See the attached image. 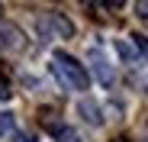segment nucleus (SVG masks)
I'll list each match as a JSON object with an SVG mask.
<instances>
[{"label": "nucleus", "mask_w": 148, "mask_h": 142, "mask_svg": "<svg viewBox=\"0 0 148 142\" xmlns=\"http://www.w3.org/2000/svg\"><path fill=\"white\" fill-rule=\"evenodd\" d=\"M52 71L58 74V81L71 90H87L90 87V74H87V68L77 61V58H71L68 52H55V65Z\"/></svg>", "instance_id": "f257e3e1"}, {"label": "nucleus", "mask_w": 148, "mask_h": 142, "mask_svg": "<svg viewBox=\"0 0 148 142\" xmlns=\"http://www.w3.org/2000/svg\"><path fill=\"white\" fill-rule=\"evenodd\" d=\"M0 49L3 52H23L26 49V39H23L19 26L10 19H0Z\"/></svg>", "instance_id": "f03ea898"}, {"label": "nucleus", "mask_w": 148, "mask_h": 142, "mask_svg": "<svg viewBox=\"0 0 148 142\" xmlns=\"http://www.w3.org/2000/svg\"><path fill=\"white\" fill-rule=\"evenodd\" d=\"M90 65H93V74H97V81H100L103 87H110V84H113V71H110L106 58L100 55V49H90Z\"/></svg>", "instance_id": "7ed1b4c3"}, {"label": "nucleus", "mask_w": 148, "mask_h": 142, "mask_svg": "<svg viewBox=\"0 0 148 142\" xmlns=\"http://www.w3.org/2000/svg\"><path fill=\"white\" fill-rule=\"evenodd\" d=\"M48 132H52L58 142H81V136L74 132L71 126H64V123H48Z\"/></svg>", "instance_id": "20e7f679"}, {"label": "nucleus", "mask_w": 148, "mask_h": 142, "mask_svg": "<svg viewBox=\"0 0 148 142\" xmlns=\"http://www.w3.org/2000/svg\"><path fill=\"white\" fill-rule=\"evenodd\" d=\"M81 113H84V120L93 123V126L103 123V116H100V110H97V103H90V100H81Z\"/></svg>", "instance_id": "39448f33"}, {"label": "nucleus", "mask_w": 148, "mask_h": 142, "mask_svg": "<svg viewBox=\"0 0 148 142\" xmlns=\"http://www.w3.org/2000/svg\"><path fill=\"white\" fill-rule=\"evenodd\" d=\"M48 16H52V23H55V29L68 39V36H74V26H71V19H64L61 13H48Z\"/></svg>", "instance_id": "423d86ee"}, {"label": "nucleus", "mask_w": 148, "mask_h": 142, "mask_svg": "<svg viewBox=\"0 0 148 142\" xmlns=\"http://www.w3.org/2000/svg\"><path fill=\"white\" fill-rule=\"evenodd\" d=\"M7 132H13V116L0 110V136H7Z\"/></svg>", "instance_id": "0eeeda50"}, {"label": "nucleus", "mask_w": 148, "mask_h": 142, "mask_svg": "<svg viewBox=\"0 0 148 142\" xmlns=\"http://www.w3.org/2000/svg\"><path fill=\"white\" fill-rule=\"evenodd\" d=\"M10 94H13V90H10V81L0 78V100H10Z\"/></svg>", "instance_id": "6e6552de"}, {"label": "nucleus", "mask_w": 148, "mask_h": 142, "mask_svg": "<svg viewBox=\"0 0 148 142\" xmlns=\"http://www.w3.org/2000/svg\"><path fill=\"white\" fill-rule=\"evenodd\" d=\"M132 39H135V49H138L142 55H148V39H145V36H132Z\"/></svg>", "instance_id": "1a4fd4ad"}, {"label": "nucleus", "mask_w": 148, "mask_h": 142, "mask_svg": "<svg viewBox=\"0 0 148 142\" xmlns=\"http://www.w3.org/2000/svg\"><path fill=\"white\" fill-rule=\"evenodd\" d=\"M116 49H119V55H122V58H126V61H132V49H129V45H126V42H116Z\"/></svg>", "instance_id": "9d476101"}, {"label": "nucleus", "mask_w": 148, "mask_h": 142, "mask_svg": "<svg viewBox=\"0 0 148 142\" xmlns=\"http://www.w3.org/2000/svg\"><path fill=\"white\" fill-rule=\"evenodd\" d=\"M13 142H36L29 132H13Z\"/></svg>", "instance_id": "9b49d317"}, {"label": "nucleus", "mask_w": 148, "mask_h": 142, "mask_svg": "<svg viewBox=\"0 0 148 142\" xmlns=\"http://www.w3.org/2000/svg\"><path fill=\"white\" fill-rule=\"evenodd\" d=\"M110 142H129V139H126V136H116V139H110Z\"/></svg>", "instance_id": "f8f14e48"}]
</instances>
